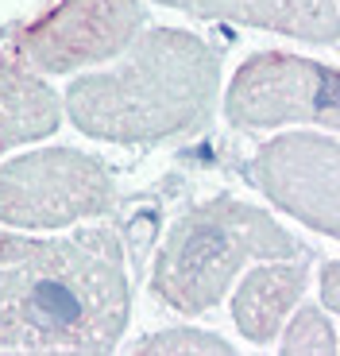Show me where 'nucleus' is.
I'll use <instances>...</instances> for the list:
<instances>
[{
  "mask_svg": "<svg viewBox=\"0 0 340 356\" xmlns=\"http://www.w3.org/2000/svg\"><path fill=\"white\" fill-rule=\"evenodd\" d=\"M124 318V256L108 229L66 241L0 232V353H108Z\"/></svg>",
  "mask_w": 340,
  "mask_h": 356,
  "instance_id": "obj_1",
  "label": "nucleus"
},
{
  "mask_svg": "<svg viewBox=\"0 0 340 356\" xmlns=\"http://www.w3.org/2000/svg\"><path fill=\"white\" fill-rule=\"evenodd\" d=\"M216 86L213 54L182 31H155L112 74L81 78L66 108L90 136L155 140L194 124Z\"/></svg>",
  "mask_w": 340,
  "mask_h": 356,
  "instance_id": "obj_2",
  "label": "nucleus"
},
{
  "mask_svg": "<svg viewBox=\"0 0 340 356\" xmlns=\"http://www.w3.org/2000/svg\"><path fill=\"white\" fill-rule=\"evenodd\" d=\"M294 241L260 209L232 197L182 217L155 264V291L182 314H201L228 291L232 275L255 256H287Z\"/></svg>",
  "mask_w": 340,
  "mask_h": 356,
  "instance_id": "obj_3",
  "label": "nucleus"
},
{
  "mask_svg": "<svg viewBox=\"0 0 340 356\" xmlns=\"http://www.w3.org/2000/svg\"><path fill=\"white\" fill-rule=\"evenodd\" d=\"M112 186L85 155L46 152L16 159L0 175V221L8 225H66L85 213H105Z\"/></svg>",
  "mask_w": 340,
  "mask_h": 356,
  "instance_id": "obj_4",
  "label": "nucleus"
},
{
  "mask_svg": "<svg viewBox=\"0 0 340 356\" xmlns=\"http://www.w3.org/2000/svg\"><path fill=\"white\" fill-rule=\"evenodd\" d=\"M228 116L255 128L282 120H321L337 128V74L294 54H255L228 89Z\"/></svg>",
  "mask_w": 340,
  "mask_h": 356,
  "instance_id": "obj_5",
  "label": "nucleus"
},
{
  "mask_svg": "<svg viewBox=\"0 0 340 356\" xmlns=\"http://www.w3.org/2000/svg\"><path fill=\"white\" fill-rule=\"evenodd\" d=\"M139 19L135 0H62L19 35V54L39 70H78L124 51Z\"/></svg>",
  "mask_w": 340,
  "mask_h": 356,
  "instance_id": "obj_6",
  "label": "nucleus"
},
{
  "mask_svg": "<svg viewBox=\"0 0 340 356\" xmlns=\"http://www.w3.org/2000/svg\"><path fill=\"white\" fill-rule=\"evenodd\" d=\"M337 147L332 140H278L260 155V182L290 213L337 232Z\"/></svg>",
  "mask_w": 340,
  "mask_h": 356,
  "instance_id": "obj_7",
  "label": "nucleus"
},
{
  "mask_svg": "<svg viewBox=\"0 0 340 356\" xmlns=\"http://www.w3.org/2000/svg\"><path fill=\"white\" fill-rule=\"evenodd\" d=\"M194 16H224L260 24L271 31L332 43L337 39V0H162Z\"/></svg>",
  "mask_w": 340,
  "mask_h": 356,
  "instance_id": "obj_8",
  "label": "nucleus"
},
{
  "mask_svg": "<svg viewBox=\"0 0 340 356\" xmlns=\"http://www.w3.org/2000/svg\"><path fill=\"white\" fill-rule=\"evenodd\" d=\"M62 120V105L35 74L0 63V155L16 143L39 140Z\"/></svg>",
  "mask_w": 340,
  "mask_h": 356,
  "instance_id": "obj_9",
  "label": "nucleus"
},
{
  "mask_svg": "<svg viewBox=\"0 0 340 356\" xmlns=\"http://www.w3.org/2000/svg\"><path fill=\"white\" fill-rule=\"evenodd\" d=\"M302 283H305L302 264H278L248 275V283L236 294V325L251 341H271L282 325V314L302 294Z\"/></svg>",
  "mask_w": 340,
  "mask_h": 356,
  "instance_id": "obj_10",
  "label": "nucleus"
}]
</instances>
